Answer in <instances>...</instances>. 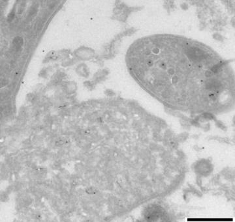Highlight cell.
<instances>
[{"instance_id": "7a4b0ae2", "label": "cell", "mask_w": 235, "mask_h": 222, "mask_svg": "<svg viewBox=\"0 0 235 222\" xmlns=\"http://www.w3.org/2000/svg\"><path fill=\"white\" fill-rule=\"evenodd\" d=\"M86 192L88 193H96V190L93 188H89L86 190Z\"/></svg>"}, {"instance_id": "6da1fadb", "label": "cell", "mask_w": 235, "mask_h": 222, "mask_svg": "<svg viewBox=\"0 0 235 222\" xmlns=\"http://www.w3.org/2000/svg\"><path fill=\"white\" fill-rule=\"evenodd\" d=\"M129 70L161 97L171 86L195 80L219 94L232 75L228 61L202 42L175 35H153L135 41L127 51Z\"/></svg>"}]
</instances>
